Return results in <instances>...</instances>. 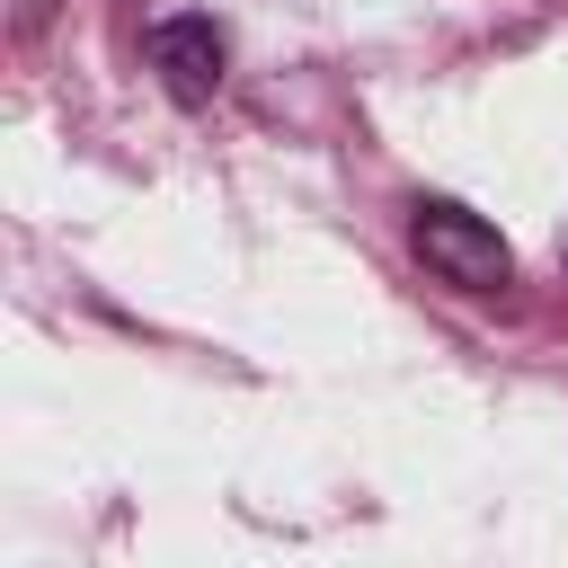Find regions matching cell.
Returning <instances> with one entry per match:
<instances>
[{"mask_svg":"<svg viewBox=\"0 0 568 568\" xmlns=\"http://www.w3.org/2000/svg\"><path fill=\"white\" fill-rule=\"evenodd\" d=\"M417 257L462 284V293H497L515 275V248L497 240V222H479L470 204H417Z\"/></svg>","mask_w":568,"mask_h":568,"instance_id":"cell-1","label":"cell"},{"mask_svg":"<svg viewBox=\"0 0 568 568\" xmlns=\"http://www.w3.org/2000/svg\"><path fill=\"white\" fill-rule=\"evenodd\" d=\"M151 71L178 106H204L222 89V27L213 18H160L151 27Z\"/></svg>","mask_w":568,"mask_h":568,"instance_id":"cell-2","label":"cell"}]
</instances>
